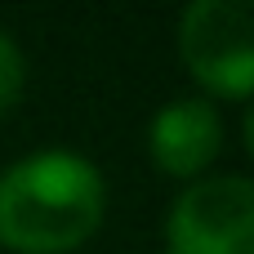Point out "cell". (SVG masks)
I'll return each instance as SVG.
<instances>
[{
	"label": "cell",
	"instance_id": "2",
	"mask_svg": "<svg viewBox=\"0 0 254 254\" xmlns=\"http://www.w3.org/2000/svg\"><path fill=\"white\" fill-rule=\"evenodd\" d=\"M170 254H254V183L246 174L196 179L165 219Z\"/></svg>",
	"mask_w": 254,
	"mask_h": 254
},
{
	"label": "cell",
	"instance_id": "5",
	"mask_svg": "<svg viewBox=\"0 0 254 254\" xmlns=\"http://www.w3.org/2000/svg\"><path fill=\"white\" fill-rule=\"evenodd\" d=\"M22 49L13 45V36L9 31H0V116L18 103V94H22Z\"/></svg>",
	"mask_w": 254,
	"mask_h": 254
},
{
	"label": "cell",
	"instance_id": "3",
	"mask_svg": "<svg viewBox=\"0 0 254 254\" xmlns=\"http://www.w3.org/2000/svg\"><path fill=\"white\" fill-rule=\"evenodd\" d=\"M179 58L188 71L228 94L246 98L254 85V22L241 0H196L179 22Z\"/></svg>",
	"mask_w": 254,
	"mask_h": 254
},
{
	"label": "cell",
	"instance_id": "1",
	"mask_svg": "<svg viewBox=\"0 0 254 254\" xmlns=\"http://www.w3.org/2000/svg\"><path fill=\"white\" fill-rule=\"evenodd\" d=\"M103 174L63 147L31 152L0 174V246L18 254H67L103 223Z\"/></svg>",
	"mask_w": 254,
	"mask_h": 254
},
{
	"label": "cell",
	"instance_id": "4",
	"mask_svg": "<svg viewBox=\"0 0 254 254\" xmlns=\"http://www.w3.org/2000/svg\"><path fill=\"white\" fill-rule=\"evenodd\" d=\"M147 147L165 174H201L223 147V116L210 98H174L152 116Z\"/></svg>",
	"mask_w": 254,
	"mask_h": 254
}]
</instances>
